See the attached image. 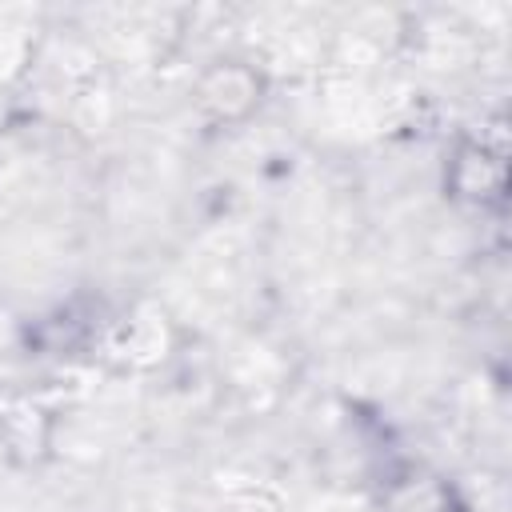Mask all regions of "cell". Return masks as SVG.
<instances>
[{
  "label": "cell",
  "instance_id": "1",
  "mask_svg": "<svg viewBox=\"0 0 512 512\" xmlns=\"http://www.w3.org/2000/svg\"><path fill=\"white\" fill-rule=\"evenodd\" d=\"M260 104V80L240 64H216L200 80V108L216 120H240Z\"/></svg>",
  "mask_w": 512,
  "mask_h": 512
}]
</instances>
